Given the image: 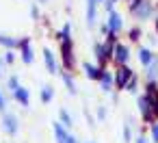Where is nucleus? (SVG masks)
<instances>
[{"mask_svg": "<svg viewBox=\"0 0 158 143\" xmlns=\"http://www.w3.org/2000/svg\"><path fill=\"white\" fill-rule=\"evenodd\" d=\"M130 11H132V15H134L136 20H147V18L152 15L154 7H152L149 0H141V2H136L134 7H130Z\"/></svg>", "mask_w": 158, "mask_h": 143, "instance_id": "nucleus-1", "label": "nucleus"}, {"mask_svg": "<svg viewBox=\"0 0 158 143\" xmlns=\"http://www.w3.org/2000/svg\"><path fill=\"white\" fill-rule=\"evenodd\" d=\"M61 54H63V63H65V67H67V69H74V67H76V54H74L72 39L61 44Z\"/></svg>", "mask_w": 158, "mask_h": 143, "instance_id": "nucleus-2", "label": "nucleus"}, {"mask_svg": "<svg viewBox=\"0 0 158 143\" xmlns=\"http://www.w3.org/2000/svg\"><path fill=\"white\" fill-rule=\"evenodd\" d=\"M132 76H134V72H132L128 65L117 67V74H115V87H117V89H126V85L130 82Z\"/></svg>", "mask_w": 158, "mask_h": 143, "instance_id": "nucleus-3", "label": "nucleus"}, {"mask_svg": "<svg viewBox=\"0 0 158 143\" xmlns=\"http://www.w3.org/2000/svg\"><path fill=\"white\" fill-rule=\"evenodd\" d=\"M128 59H130V50H128V46H123V44H115V48H113V61L117 63V67L126 65Z\"/></svg>", "mask_w": 158, "mask_h": 143, "instance_id": "nucleus-4", "label": "nucleus"}, {"mask_svg": "<svg viewBox=\"0 0 158 143\" xmlns=\"http://www.w3.org/2000/svg\"><path fill=\"white\" fill-rule=\"evenodd\" d=\"M139 113L143 115L145 121H154V119H156V117H154V108H152V100H149L147 95H141V98H139Z\"/></svg>", "mask_w": 158, "mask_h": 143, "instance_id": "nucleus-5", "label": "nucleus"}, {"mask_svg": "<svg viewBox=\"0 0 158 143\" xmlns=\"http://www.w3.org/2000/svg\"><path fill=\"white\" fill-rule=\"evenodd\" d=\"M20 50H22V61H24L26 65H31L33 59H35L33 48H31V37H22V39H20Z\"/></svg>", "mask_w": 158, "mask_h": 143, "instance_id": "nucleus-6", "label": "nucleus"}, {"mask_svg": "<svg viewBox=\"0 0 158 143\" xmlns=\"http://www.w3.org/2000/svg\"><path fill=\"white\" fill-rule=\"evenodd\" d=\"M108 31H110V35H117L121 28H123V18H121V13H117V11H113L110 15H108Z\"/></svg>", "mask_w": 158, "mask_h": 143, "instance_id": "nucleus-7", "label": "nucleus"}, {"mask_svg": "<svg viewBox=\"0 0 158 143\" xmlns=\"http://www.w3.org/2000/svg\"><path fill=\"white\" fill-rule=\"evenodd\" d=\"M44 63H46V67H48V72H50V74H56V72H59L56 57H54V52H52L50 48H46V50H44Z\"/></svg>", "mask_w": 158, "mask_h": 143, "instance_id": "nucleus-8", "label": "nucleus"}, {"mask_svg": "<svg viewBox=\"0 0 158 143\" xmlns=\"http://www.w3.org/2000/svg\"><path fill=\"white\" fill-rule=\"evenodd\" d=\"M2 128L7 134H15L18 132V117L15 115H5L2 117Z\"/></svg>", "mask_w": 158, "mask_h": 143, "instance_id": "nucleus-9", "label": "nucleus"}, {"mask_svg": "<svg viewBox=\"0 0 158 143\" xmlns=\"http://www.w3.org/2000/svg\"><path fill=\"white\" fill-rule=\"evenodd\" d=\"M82 69L91 80H100V76H102V67H98L93 63H82Z\"/></svg>", "mask_w": 158, "mask_h": 143, "instance_id": "nucleus-10", "label": "nucleus"}, {"mask_svg": "<svg viewBox=\"0 0 158 143\" xmlns=\"http://www.w3.org/2000/svg\"><path fill=\"white\" fill-rule=\"evenodd\" d=\"M113 85H115V76H110V72H104V69H102V76H100V87H102V91H110Z\"/></svg>", "mask_w": 158, "mask_h": 143, "instance_id": "nucleus-11", "label": "nucleus"}, {"mask_svg": "<svg viewBox=\"0 0 158 143\" xmlns=\"http://www.w3.org/2000/svg\"><path fill=\"white\" fill-rule=\"evenodd\" d=\"M95 11H98V0H87V24H95Z\"/></svg>", "mask_w": 158, "mask_h": 143, "instance_id": "nucleus-12", "label": "nucleus"}, {"mask_svg": "<svg viewBox=\"0 0 158 143\" xmlns=\"http://www.w3.org/2000/svg\"><path fill=\"white\" fill-rule=\"evenodd\" d=\"M156 78H158V57H154V61L147 65V80L156 82Z\"/></svg>", "mask_w": 158, "mask_h": 143, "instance_id": "nucleus-13", "label": "nucleus"}, {"mask_svg": "<svg viewBox=\"0 0 158 143\" xmlns=\"http://www.w3.org/2000/svg\"><path fill=\"white\" fill-rule=\"evenodd\" d=\"M0 44H2L5 48H9V50L20 48V39H15V37H7V35H0Z\"/></svg>", "mask_w": 158, "mask_h": 143, "instance_id": "nucleus-14", "label": "nucleus"}, {"mask_svg": "<svg viewBox=\"0 0 158 143\" xmlns=\"http://www.w3.org/2000/svg\"><path fill=\"white\" fill-rule=\"evenodd\" d=\"M139 59H141V63H143V65H149V63L154 61V54H152V50L141 48V50H139Z\"/></svg>", "mask_w": 158, "mask_h": 143, "instance_id": "nucleus-15", "label": "nucleus"}, {"mask_svg": "<svg viewBox=\"0 0 158 143\" xmlns=\"http://www.w3.org/2000/svg\"><path fill=\"white\" fill-rule=\"evenodd\" d=\"M13 98H15V100H18L20 104H24V106H26V104H28V89L20 87V89H18V91L13 93Z\"/></svg>", "mask_w": 158, "mask_h": 143, "instance_id": "nucleus-16", "label": "nucleus"}, {"mask_svg": "<svg viewBox=\"0 0 158 143\" xmlns=\"http://www.w3.org/2000/svg\"><path fill=\"white\" fill-rule=\"evenodd\" d=\"M63 82H65V87H67V91H69V93L74 95V93H76V82H74V78H72V74H67V72H65V74H63Z\"/></svg>", "mask_w": 158, "mask_h": 143, "instance_id": "nucleus-17", "label": "nucleus"}, {"mask_svg": "<svg viewBox=\"0 0 158 143\" xmlns=\"http://www.w3.org/2000/svg\"><path fill=\"white\" fill-rule=\"evenodd\" d=\"M52 98H54V89H52V87H44V89H41V102L48 104Z\"/></svg>", "mask_w": 158, "mask_h": 143, "instance_id": "nucleus-18", "label": "nucleus"}, {"mask_svg": "<svg viewBox=\"0 0 158 143\" xmlns=\"http://www.w3.org/2000/svg\"><path fill=\"white\" fill-rule=\"evenodd\" d=\"M69 33H72V24L67 22V24H63V28H61V33H59V39H61V41H69Z\"/></svg>", "mask_w": 158, "mask_h": 143, "instance_id": "nucleus-19", "label": "nucleus"}, {"mask_svg": "<svg viewBox=\"0 0 158 143\" xmlns=\"http://www.w3.org/2000/svg\"><path fill=\"white\" fill-rule=\"evenodd\" d=\"M59 115H61V124H63V126H67V128H69V126L74 124V121H72V115H69L65 108H61V113H59Z\"/></svg>", "mask_w": 158, "mask_h": 143, "instance_id": "nucleus-20", "label": "nucleus"}, {"mask_svg": "<svg viewBox=\"0 0 158 143\" xmlns=\"http://www.w3.org/2000/svg\"><path fill=\"white\" fill-rule=\"evenodd\" d=\"M136 85H139V76L134 74V76L130 78V82L126 85V91H130V93H134V91H136Z\"/></svg>", "mask_w": 158, "mask_h": 143, "instance_id": "nucleus-21", "label": "nucleus"}, {"mask_svg": "<svg viewBox=\"0 0 158 143\" xmlns=\"http://www.w3.org/2000/svg\"><path fill=\"white\" fill-rule=\"evenodd\" d=\"M9 89H11V93H15V91L20 89V80H18V76H11V78H9Z\"/></svg>", "mask_w": 158, "mask_h": 143, "instance_id": "nucleus-22", "label": "nucleus"}, {"mask_svg": "<svg viewBox=\"0 0 158 143\" xmlns=\"http://www.w3.org/2000/svg\"><path fill=\"white\" fill-rule=\"evenodd\" d=\"M139 39H141V31L139 28H132L130 31V41H139Z\"/></svg>", "mask_w": 158, "mask_h": 143, "instance_id": "nucleus-23", "label": "nucleus"}, {"mask_svg": "<svg viewBox=\"0 0 158 143\" xmlns=\"http://www.w3.org/2000/svg\"><path fill=\"white\" fill-rule=\"evenodd\" d=\"M152 141L158 143V124H152Z\"/></svg>", "mask_w": 158, "mask_h": 143, "instance_id": "nucleus-24", "label": "nucleus"}, {"mask_svg": "<svg viewBox=\"0 0 158 143\" xmlns=\"http://www.w3.org/2000/svg\"><path fill=\"white\" fill-rule=\"evenodd\" d=\"M13 59H15V52H13V50H9V52L5 54V63H13Z\"/></svg>", "mask_w": 158, "mask_h": 143, "instance_id": "nucleus-25", "label": "nucleus"}, {"mask_svg": "<svg viewBox=\"0 0 158 143\" xmlns=\"http://www.w3.org/2000/svg\"><path fill=\"white\" fill-rule=\"evenodd\" d=\"M132 139V132H130V126H126L123 128V141H130Z\"/></svg>", "mask_w": 158, "mask_h": 143, "instance_id": "nucleus-26", "label": "nucleus"}, {"mask_svg": "<svg viewBox=\"0 0 158 143\" xmlns=\"http://www.w3.org/2000/svg\"><path fill=\"white\" fill-rule=\"evenodd\" d=\"M100 33H102V35H110V31H108V24H102V26H100Z\"/></svg>", "mask_w": 158, "mask_h": 143, "instance_id": "nucleus-27", "label": "nucleus"}, {"mask_svg": "<svg viewBox=\"0 0 158 143\" xmlns=\"http://www.w3.org/2000/svg\"><path fill=\"white\" fill-rule=\"evenodd\" d=\"M63 143H78V141H76V137H72V134H67V137L63 139Z\"/></svg>", "mask_w": 158, "mask_h": 143, "instance_id": "nucleus-28", "label": "nucleus"}, {"mask_svg": "<svg viewBox=\"0 0 158 143\" xmlns=\"http://www.w3.org/2000/svg\"><path fill=\"white\" fill-rule=\"evenodd\" d=\"M31 15H33V18H39V9H37V7H35V5H33V7H31Z\"/></svg>", "mask_w": 158, "mask_h": 143, "instance_id": "nucleus-29", "label": "nucleus"}, {"mask_svg": "<svg viewBox=\"0 0 158 143\" xmlns=\"http://www.w3.org/2000/svg\"><path fill=\"white\" fill-rule=\"evenodd\" d=\"M5 106H7V104H5V95L0 93V111H5Z\"/></svg>", "mask_w": 158, "mask_h": 143, "instance_id": "nucleus-30", "label": "nucleus"}, {"mask_svg": "<svg viewBox=\"0 0 158 143\" xmlns=\"http://www.w3.org/2000/svg\"><path fill=\"white\" fill-rule=\"evenodd\" d=\"M98 117L104 119V117H106V111H104V108H98Z\"/></svg>", "mask_w": 158, "mask_h": 143, "instance_id": "nucleus-31", "label": "nucleus"}, {"mask_svg": "<svg viewBox=\"0 0 158 143\" xmlns=\"http://www.w3.org/2000/svg\"><path fill=\"white\" fill-rule=\"evenodd\" d=\"M136 143H149V141H147L145 137H139V139H136Z\"/></svg>", "mask_w": 158, "mask_h": 143, "instance_id": "nucleus-32", "label": "nucleus"}, {"mask_svg": "<svg viewBox=\"0 0 158 143\" xmlns=\"http://www.w3.org/2000/svg\"><path fill=\"white\" fill-rule=\"evenodd\" d=\"M2 67H5V59H0V76H2Z\"/></svg>", "mask_w": 158, "mask_h": 143, "instance_id": "nucleus-33", "label": "nucleus"}, {"mask_svg": "<svg viewBox=\"0 0 158 143\" xmlns=\"http://www.w3.org/2000/svg\"><path fill=\"white\" fill-rule=\"evenodd\" d=\"M154 26H156V33H158V13H156V18H154Z\"/></svg>", "mask_w": 158, "mask_h": 143, "instance_id": "nucleus-34", "label": "nucleus"}, {"mask_svg": "<svg viewBox=\"0 0 158 143\" xmlns=\"http://www.w3.org/2000/svg\"><path fill=\"white\" fill-rule=\"evenodd\" d=\"M136 2H141V0H128V5H130V7H134Z\"/></svg>", "mask_w": 158, "mask_h": 143, "instance_id": "nucleus-35", "label": "nucleus"}, {"mask_svg": "<svg viewBox=\"0 0 158 143\" xmlns=\"http://www.w3.org/2000/svg\"><path fill=\"white\" fill-rule=\"evenodd\" d=\"M98 2H106V0H98Z\"/></svg>", "mask_w": 158, "mask_h": 143, "instance_id": "nucleus-36", "label": "nucleus"}, {"mask_svg": "<svg viewBox=\"0 0 158 143\" xmlns=\"http://www.w3.org/2000/svg\"><path fill=\"white\" fill-rule=\"evenodd\" d=\"M87 143H95V141H87Z\"/></svg>", "mask_w": 158, "mask_h": 143, "instance_id": "nucleus-37", "label": "nucleus"}, {"mask_svg": "<svg viewBox=\"0 0 158 143\" xmlns=\"http://www.w3.org/2000/svg\"><path fill=\"white\" fill-rule=\"evenodd\" d=\"M110 2H117V0H110Z\"/></svg>", "mask_w": 158, "mask_h": 143, "instance_id": "nucleus-38", "label": "nucleus"}]
</instances>
